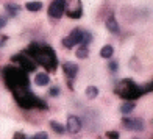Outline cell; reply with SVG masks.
<instances>
[{
  "instance_id": "cell-5",
  "label": "cell",
  "mask_w": 153,
  "mask_h": 139,
  "mask_svg": "<svg viewBox=\"0 0 153 139\" xmlns=\"http://www.w3.org/2000/svg\"><path fill=\"white\" fill-rule=\"evenodd\" d=\"M122 123L127 130H136V131H142L144 130V122L139 117H123Z\"/></svg>"
},
{
  "instance_id": "cell-6",
  "label": "cell",
  "mask_w": 153,
  "mask_h": 139,
  "mask_svg": "<svg viewBox=\"0 0 153 139\" xmlns=\"http://www.w3.org/2000/svg\"><path fill=\"white\" fill-rule=\"evenodd\" d=\"M66 128L71 131L72 135H76V133H78V131L81 130V120H80L76 116H69V117H67V125H66Z\"/></svg>"
},
{
  "instance_id": "cell-7",
  "label": "cell",
  "mask_w": 153,
  "mask_h": 139,
  "mask_svg": "<svg viewBox=\"0 0 153 139\" xmlns=\"http://www.w3.org/2000/svg\"><path fill=\"white\" fill-rule=\"evenodd\" d=\"M62 69H64V72H66L69 80H72L75 75H76V72H78V66L74 64V62H66V64L62 66Z\"/></svg>"
},
{
  "instance_id": "cell-13",
  "label": "cell",
  "mask_w": 153,
  "mask_h": 139,
  "mask_svg": "<svg viewBox=\"0 0 153 139\" xmlns=\"http://www.w3.org/2000/svg\"><path fill=\"white\" fill-rule=\"evenodd\" d=\"M97 95H99V89L95 86H88L86 88V97L88 99H95Z\"/></svg>"
},
{
  "instance_id": "cell-2",
  "label": "cell",
  "mask_w": 153,
  "mask_h": 139,
  "mask_svg": "<svg viewBox=\"0 0 153 139\" xmlns=\"http://www.w3.org/2000/svg\"><path fill=\"white\" fill-rule=\"evenodd\" d=\"M31 48H34V58L36 61H39L41 64H44L45 67H50V69H55L56 66V56L50 47L47 45H38V44H33Z\"/></svg>"
},
{
  "instance_id": "cell-17",
  "label": "cell",
  "mask_w": 153,
  "mask_h": 139,
  "mask_svg": "<svg viewBox=\"0 0 153 139\" xmlns=\"http://www.w3.org/2000/svg\"><path fill=\"white\" fill-rule=\"evenodd\" d=\"M5 8H6V11H8V13H11V16H14V14H17V11L20 10V8H19L17 5H13V3H11V5L8 3V5L5 6Z\"/></svg>"
},
{
  "instance_id": "cell-20",
  "label": "cell",
  "mask_w": 153,
  "mask_h": 139,
  "mask_svg": "<svg viewBox=\"0 0 153 139\" xmlns=\"http://www.w3.org/2000/svg\"><path fill=\"white\" fill-rule=\"evenodd\" d=\"M106 136L108 138H119V133H117V131H108Z\"/></svg>"
},
{
  "instance_id": "cell-16",
  "label": "cell",
  "mask_w": 153,
  "mask_h": 139,
  "mask_svg": "<svg viewBox=\"0 0 153 139\" xmlns=\"http://www.w3.org/2000/svg\"><path fill=\"white\" fill-rule=\"evenodd\" d=\"M92 41V34L89 33V31H83V39H81V44H85V45H88L89 42Z\"/></svg>"
},
{
  "instance_id": "cell-15",
  "label": "cell",
  "mask_w": 153,
  "mask_h": 139,
  "mask_svg": "<svg viewBox=\"0 0 153 139\" xmlns=\"http://www.w3.org/2000/svg\"><path fill=\"white\" fill-rule=\"evenodd\" d=\"M50 127L53 128V131H56V133H59V135H62V133H64V131H66L64 125H61V123L55 122V120H52V122H50Z\"/></svg>"
},
{
  "instance_id": "cell-9",
  "label": "cell",
  "mask_w": 153,
  "mask_h": 139,
  "mask_svg": "<svg viewBox=\"0 0 153 139\" xmlns=\"http://www.w3.org/2000/svg\"><path fill=\"white\" fill-rule=\"evenodd\" d=\"M48 81H50V78H48V75L44 74V72L36 74V77H34V83H36L38 86H47Z\"/></svg>"
},
{
  "instance_id": "cell-12",
  "label": "cell",
  "mask_w": 153,
  "mask_h": 139,
  "mask_svg": "<svg viewBox=\"0 0 153 139\" xmlns=\"http://www.w3.org/2000/svg\"><path fill=\"white\" fill-rule=\"evenodd\" d=\"M88 53H89V50H88V45L81 44V45L78 47V50H76V58L83 59V58H86V56H88Z\"/></svg>"
},
{
  "instance_id": "cell-3",
  "label": "cell",
  "mask_w": 153,
  "mask_h": 139,
  "mask_svg": "<svg viewBox=\"0 0 153 139\" xmlns=\"http://www.w3.org/2000/svg\"><path fill=\"white\" fill-rule=\"evenodd\" d=\"M64 10H66V0H53L48 6V14L53 19H59L64 14Z\"/></svg>"
},
{
  "instance_id": "cell-22",
  "label": "cell",
  "mask_w": 153,
  "mask_h": 139,
  "mask_svg": "<svg viewBox=\"0 0 153 139\" xmlns=\"http://www.w3.org/2000/svg\"><path fill=\"white\" fill-rule=\"evenodd\" d=\"M34 138H36V139H38V138L45 139V138H47V133H36V135H34Z\"/></svg>"
},
{
  "instance_id": "cell-1",
  "label": "cell",
  "mask_w": 153,
  "mask_h": 139,
  "mask_svg": "<svg viewBox=\"0 0 153 139\" xmlns=\"http://www.w3.org/2000/svg\"><path fill=\"white\" fill-rule=\"evenodd\" d=\"M116 92L119 95H122L123 99L134 100V99H137L139 95H142L145 92V88L137 86L136 83H133L131 80H123V81H120L119 85H117Z\"/></svg>"
},
{
  "instance_id": "cell-4",
  "label": "cell",
  "mask_w": 153,
  "mask_h": 139,
  "mask_svg": "<svg viewBox=\"0 0 153 139\" xmlns=\"http://www.w3.org/2000/svg\"><path fill=\"white\" fill-rule=\"evenodd\" d=\"M81 39H83V30H80V28H75V30H74L71 34H69L67 38L62 39V44H64V47L71 48V47H74V45H78V44H81Z\"/></svg>"
},
{
  "instance_id": "cell-11",
  "label": "cell",
  "mask_w": 153,
  "mask_h": 139,
  "mask_svg": "<svg viewBox=\"0 0 153 139\" xmlns=\"http://www.w3.org/2000/svg\"><path fill=\"white\" fill-rule=\"evenodd\" d=\"M113 53H114L113 45H103L102 50H100V56L105 58V59H109L111 56H113Z\"/></svg>"
},
{
  "instance_id": "cell-23",
  "label": "cell",
  "mask_w": 153,
  "mask_h": 139,
  "mask_svg": "<svg viewBox=\"0 0 153 139\" xmlns=\"http://www.w3.org/2000/svg\"><path fill=\"white\" fill-rule=\"evenodd\" d=\"M145 89H147V91H153V83H152L150 86H147V88H145Z\"/></svg>"
},
{
  "instance_id": "cell-19",
  "label": "cell",
  "mask_w": 153,
  "mask_h": 139,
  "mask_svg": "<svg viewBox=\"0 0 153 139\" xmlns=\"http://www.w3.org/2000/svg\"><path fill=\"white\" fill-rule=\"evenodd\" d=\"M58 94H59V88H56V86H53V88L50 89V95H52V97H56Z\"/></svg>"
},
{
  "instance_id": "cell-21",
  "label": "cell",
  "mask_w": 153,
  "mask_h": 139,
  "mask_svg": "<svg viewBox=\"0 0 153 139\" xmlns=\"http://www.w3.org/2000/svg\"><path fill=\"white\" fill-rule=\"evenodd\" d=\"M6 25V17H3V16H0V30L3 28V27Z\"/></svg>"
},
{
  "instance_id": "cell-8",
  "label": "cell",
  "mask_w": 153,
  "mask_h": 139,
  "mask_svg": "<svg viewBox=\"0 0 153 139\" xmlns=\"http://www.w3.org/2000/svg\"><path fill=\"white\" fill-rule=\"evenodd\" d=\"M106 28H108L111 33H114V34H119V31H120L119 24H117V20H116V17H114L113 14L106 19Z\"/></svg>"
},
{
  "instance_id": "cell-18",
  "label": "cell",
  "mask_w": 153,
  "mask_h": 139,
  "mask_svg": "<svg viewBox=\"0 0 153 139\" xmlns=\"http://www.w3.org/2000/svg\"><path fill=\"white\" fill-rule=\"evenodd\" d=\"M117 66H119V64H117L116 61H111L109 62V71L111 72H117Z\"/></svg>"
},
{
  "instance_id": "cell-10",
  "label": "cell",
  "mask_w": 153,
  "mask_h": 139,
  "mask_svg": "<svg viewBox=\"0 0 153 139\" xmlns=\"http://www.w3.org/2000/svg\"><path fill=\"white\" fill-rule=\"evenodd\" d=\"M136 108V103L133 102V100H130V102H127V103H123V105L120 106V113L123 114V116H128L131 111H133Z\"/></svg>"
},
{
  "instance_id": "cell-14",
  "label": "cell",
  "mask_w": 153,
  "mask_h": 139,
  "mask_svg": "<svg viewBox=\"0 0 153 139\" xmlns=\"http://www.w3.org/2000/svg\"><path fill=\"white\" fill-rule=\"evenodd\" d=\"M25 8L28 11H39L41 8H42V3L41 2H28L25 5Z\"/></svg>"
}]
</instances>
